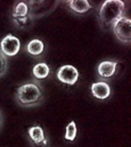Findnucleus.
<instances>
[{"label":"nucleus","mask_w":131,"mask_h":147,"mask_svg":"<svg viewBox=\"0 0 131 147\" xmlns=\"http://www.w3.org/2000/svg\"><path fill=\"white\" fill-rule=\"evenodd\" d=\"M20 107L30 108L39 106L43 100V90L38 81H30L20 85L14 95Z\"/></svg>","instance_id":"f257e3e1"},{"label":"nucleus","mask_w":131,"mask_h":147,"mask_svg":"<svg viewBox=\"0 0 131 147\" xmlns=\"http://www.w3.org/2000/svg\"><path fill=\"white\" fill-rule=\"evenodd\" d=\"M125 5L121 0H106L102 5L99 17L100 24L104 28L112 27L118 19L123 17Z\"/></svg>","instance_id":"f03ea898"},{"label":"nucleus","mask_w":131,"mask_h":147,"mask_svg":"<svg viewBox=\"0 0 131 147\" xmlns=\"http://www.w3.org/2000/svg\"><path fill=\"white\" fill-rule=\"evenodd\" d=\"M12 18L14 26L18 29H25L30 26L33 19L28 4L24 1L16 2L12 9Z\"/></svg>","instance_id":"7ed1b4c3"},{"label":"nucleus","mask_w":131,"mask_h":147,"mask_svg":"<svg viewBox=\"0 0 131 147\" xmlns=\"http://www.w3.org/2000/svg\"><path fill=\"white\" fill-rule=\"evenodd\" d=\"M115 36L120 42L130 44L131 42V20L123 16L115 23L112 26Z\"/></svg>","instance_id":"20e7f679"},{"label":"nucleus","mask_w":131,"mask_h":147,"mask_svg":"<svg viewBox=\"0 0 131 147\" xmlns=\"http://www.w3.org/2000/svg\"><path fill=\"white\" fill-rule=\"evenodd\" d=\"M58 1H30L27 3L30 8V14L32 19L39 18L53 11L58 5Z\"/></svg>","instance_id":"39448f33"},{"label":"nucleus","mask_w":131,"mask_h":147,"mask_svg":"<svg viewBox=\"0 0 131 147\" xmlns=\"http://www.w3.org/2000/svg\"><path fill=\"white\" fill-rule=\"evenodd\" d=\"M20 49V42L18 37L9 33L2 38L0 43V51L6 57L17 55Z\"/></svg>","instance_id":"423d86ee"},{"label":"nucleus","mask_w":131,"mask_h":147,"mask_svg":"<svg viewBox=\"0 0 131 147\" xmlns=\"http://www.w3.org/2000/svg\"><path fill=\"white\" fill-rule=\"evenodd\" d=\"M79 76L77 69L72 65H64L57 72V78L61 82L71 86L78 81Z\"/></svg>","instance_id":"0eeeda50"},{"label":"nucleus","mask_w":131,"mask_h":147,"mask_svg":"<svg viewBox=\"0 0 131 147\" xmlns=\"http://www.w3.org/2000/svg\"><path fill=\"white\" fill-rule=\"evenodd\" d=\"M117 61H102L97 67V73L99 79L104 81H108L115 76L117 70Z\"/></svg>","instance_id":"6e6552de"},{"label":"nucleus","mask_w":131,"mask_h":147,"mask_svg":"<svg viewBox=\"0 0 131 147\" xmlns=\"http://www.w3.org/2000/svg\"><path fill=\"white\" fill-rule=\"evenodd\" d=\"M31 143L36 147H43L46 146L47 139L44 130L39 125L30 127L27 131Z\"/></svg>","instance_id":"1a4fd4ad"},{"label":"nucleus","mask_w":131,"mask_h":147,"mask_svg":"<svg viewBox=\"0 0 131 147\" xmlns=\"http://www.w3.org/2000/svg\"><path fill=\"white\" fill-rule=\"evenodd\" d=\"M91 92L95 98L99 100H104L110 97L111 89L110 85L105 82H97L91 85Z\"/></svg>","instance_id":"9d476101"},{"label":"nucleus","mask_w":131,"mask_h":147,"mask_svg":"<svg viewBox=\"0 0 131 147\" xmlns=\"http://www.w3.org/2000/svg\"><path fill=\"white\" fill-rule=\"evenodd\" d=\"M68 2L70 9L73 12L78 14H85L93 8V6L87 0H71Z\"/></svg>","instance_id":"9b49d317"},{"label":"nucleus","mask_w":131,"mask_h":147,"mask_svg":"<svg viewBox=\"0 0 131 147\" xmlns=\"http://www.w3.org/2000/svg\"><path fill=\"white\" fill-rule=\"evenodd\" d=\"M44 49V43L39 38H33L27 45V51L32 56H40L43 53Z\"/></svg>","instance_id":"f8f14e48"},{"label":"nucleus","mask_w":131,"mask_h":147,"mask_svg":"<svg viewBox=\"0 0 131 147\" xmlns=\"http://www.w3.org/2000/svg\"><path fill=\"white\" fill-rule=\"evenodd\" d=\"M32 73L36 80H42L48 76L50 69L46 63H39L33 67Z\"/></svg>","instance_id":"ddd939ff"},{"label":"nucleus","mask_w":131,"mask_h":147,"mask_svg":"<svg viewBox=\"0 0 131 147\" xmlns=\"http://www.w3.org/2000/svg\"><path fill=\"white\" fill-rule=\"evenodd\" d=\"M77 125L74 121H71L68 125L66 126V130H65V138L66 140L74 142L77 137Z\"/></svg>","instance_id":"4468645a"},{"label":"nucleus","mask_w":131,"mask_h":147,"mask_svg":"<svg viewBox=\"0 0 131 147\" xmlns=\"http://www.w3.org/2000/svg\"><path fill=\"white\" fill-rule=\"evenodd\" d=\"M8 70V59L0 51V78L4 76Z\"/></svg>","instance_id":"2eb2a0df"},{"label":"nucleus","mask_w":131,"mask_h":147,"mask_svg":"<svg viewBox=\"0 0 131 147\" xmlns=\"http://www.w3.org/2000/svg\"><path fill=\"white\" fill-rule=\"evenodd\" d=\"M3 121H4V119H3V115H2V111L0 110V130H2V125H3Z\"/></svg>","instance_id":"dca6fc26"}]
</instances>
